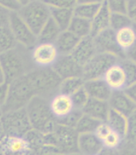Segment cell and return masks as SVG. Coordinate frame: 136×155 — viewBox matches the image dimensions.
Returning <instances> with one entry per match:
<instances>
[{
  "label": "cell",
  "mask_w": 136,
  "mask_h": 155,
  "mask_svg": "<svg viewBox=\"0 0 136 155\" xmlns=\"http://www.w3.org/2000/svg\"><path fill=\"white\" fill-rule=\"evenodd\" d=\"M26 110L32 129L44 134L52 132L58 123L51 114L49 100L46 98L35 96L28 103Z\"/></svg>",
  "instance_id": "obj_2"
},
{
  "label": "cell",
  "mask_w": 136,
  "mask_h": 155,
  "mask_svg": "<svg viewBox=\"0 0 136 155\" xmlns=\"http://www.w3.org/2000/svg\"><path fill=\"white\" fill-rule=\"evenodd\" d=\"M5 155H24L30 146L24 137L7 136L1 142Z\"/></svg>",
  "instance_id": "obj_21"
},
{
  "label": "cell",
  "mask_w": 136,
  "mask_h": 155,
  "mask_svg": "<svg viewBox=\"0 0 136 155\" xmlns=\"http://www.w3.org/2000/svg\"><path fill=\"white\" fill-rule=\"evenodd\" d=\"M106 0H78L77 3H92V4H103Z\"/></svg>",
  "instance_id": "obj_49"
},
{
  "label": "cell",
  "mask_w": 136,
  "mask_h": 155,
  "mask_svg": "<svg viewBox=\"0 0 136 155\" xmlns=\"http://www.w3.org/2000/svg\"><path fill=\"white\" fill-rule=\"evenodd\" d=\"M134 26H135L136 28V24H134ZM126 58L129 59V60L136 63V44H134V46L129 51H127L126 53Z\"/></svg>",
  "instance_id": "obj_47"
},
{
  "label": "cell",
  "mask_w": 136,
  "mask_h": 155,
  "mask_svg": "<svg viewBox=\"0 0 136 155\" xmlns=\"http://www.w3.org/2000/svg\"><path fill=\"white\" fill-rule=\"evenodd\" d=\"M62 31L51 17L38 35V42L55 43Z\"/></svg>",
  "instance_id": "obj_26"
},
{
  "label": "cell",
  "mask_w": 136,
  "mask_h": 155,
  "mask_svg": "<svg viewBox=\"0 0 136 155\" xmlns=\"http://www.w3.org/2000/svg\"><path fill=\"white\" fill-rule=\"evenodd\" d=\"M9 93V83L5 81L0 84V107L2 108L7 102Z\"/></svg>",
  "instance_id": "obj_44"
},
{
  "label": "cell",
  "mask_w": 136,
  "mask_h": 155,
  "mask_svg": "<svg viewBox=\"0 0 136 155\" xmlns=\"http://www.w3.org/2000/svg\"><path fill=\"white\" fill-rule=\"evenodd\" d=\"M27 77L35 96L49 100L59 92L62 80L52 68H35Z\"/></svg>",
  "instance_id": "obj_3"
},
{
  "label": "cell",
  "mask_w": 136,
  "mask_h": 155,
  "mask_svg": "<svg viewBox=\"0 0 136 155\" xmlns=\"http://www.w3.org/2000/svg\"><path fill=\"white\" fill-rule=\"evenodd\" d=\"M80 39L69 30L62 31L55 44L60 55H71Z\"/></svg>",
  "instance_id": "obj_23"
},
{
  "label": "cell",
  "mask_w": 136,
  "mask_h": 155,
  "mask_svg": "<svg viewBox=\"0 0 136 155\" xmlns=\"http://www.w3.org/2000/svg\"><path fill=\"white\" fill-rule=\"evenodd\" d=\"M6 137H7V134H6V131H5L2 121L0 120V143L4 140Z\"/></svg>",
  "instance_id": "obj_50"
},
{
  "label": "cell",
  "mask_w": 136,
  "mask_h": 155,
  "mask_svg": "<svg viewBox=\"0 0 136 155\" xmlns=\"http://www.w3.org/2000/svg\"><path fill=\"white\" fill-rule=\"evenodd\" d=\"M18 14L37 36L51 17V8L43 1H30L21 7Z\"/></svg>",
  "instance_id": "obj_6"
},
{
  "label": "cell",
  "mask_w": 136,
  "mask_h": 155,
  "mask_svg": "<svg viewBox=\"0 0 136 155\" xmlns=\"http://www.w3.org/2000/svg\"><path fill=\"white\" fill-rule=\"evenodd\" d=\"M67 30L79 39L88 37L90 36L91 33V22L83 18L74 16Z\"/></svg>",
  "instance_id": "obj_27"
},
{
  "label": "cell",
  "mask_w": 136,
  "mask_h": 155,
  "mask_svg": "<svg viewBox=\"0 0 136 155\" xmlns=\"http://www.w3.org/2000/svg\"><path fill=\"white\" fill-rule=\"evenodd\" d=\"M97 52L94 39L91 36H88L79 40L71 55L81 66L83 67Z\"/></svg>",
  "instance_id": "obj_15"
},
{
  "label": "cell",
  "mask_w": 136,
  "mask_h": 155,
  "mask_svg": "<svg viewBox=\"0 0 136 155\" xmlns=\"http://www.w3.org/2000/svg\"><path fill=\"white\" fill-rule=\"evenodd\" d=\"M100 155H119L117 150H112V149L103 148L101 153H99Z\"/></svg>",
  "instance_id": "obj_48"
},
{
  "label": "cell",
  "mask_w": 136,
  "mask_h": 155,
  "mask_svg": "<svg viewBox=\"0 0 136 155\" xmlns=\"http://www.w3.org/2000/svg\"><path fill=\"white\" fill-rule=\"evenodd\" d=\"M115 37L119 48L126 55L136 44V28L134 24L116 31Z\"/></svg>",
  "instance_id": "obj_22"
},
{
  "label": "cell",
  "mask_w": 136,
  "mask_h": 155,
  "mask_svg": "<svg viewBox=\"0 0 136 155\" xmlns=\"http://www.w3.org/2000/svg\"><path fill=\"white\" fill-rule=\"evenodd\" d=\"M96 155H100V154H96Z\"/></svg>",
  "instance_id": "obj_58"
},
{
  "label": "cell",
  "mask_w": 136,
  "mask_h": 155,
  "mask_svg": "<svg viewBox=\"0 0 136 155\" xmlns=\"http://www.w3.org/2000/svg\"><path fill=\"white\" fill-rule=\"evenodd\" d=\"M0 155H5L4 150H3V148H2L1 143H0Z\"/></svg>",
  "instance_id": "obj_54"
},
{
  "label": "cell",
  "mask_w": 136,
  "mask_h": 155,
  "mask_svg": "<svg viewBox=\"0 0 136 155\" xmlns=\"http://www.w3.org/2000/svg\"><path fill=\"white\" fill-rule=\"evenodd\" d=\"M43 2L50 7L74 9L77 5L78 0H44Z\"/></svg>",
  "instance_id": "obj_40"
},
{
  "label": "cell",
  "mask_w": 136,
  "mask_h": 155,
  "mask_svg": "<svg viewBox=\"0 0 136 155\" xmlns=\"http://www.w3.org/2000/svg\"><path fill=\"white\" fill-rule=\"evenodd\" d=\"M108 103L111 109L115 110L127 117L136 111V104L124 91L113 92Z\"/></svg>",
  "instance_id": "obj_16"
},
{
  "label": "cell",
  "mask_w": 136,
  "mask_h": 155,
  "mask_svg": "<svg viewBox=\"0 0 136 155\" xmlns=\"http://www.w3.org/2000/svg\"><path fill=\"white\" fill-rule=\"evenodd\" d=\"M85 84V81L82 77H69L63 79L60 84L59 92L67 95L72 96L76 93L78 89L83 88Z\"/></svg>",
  "instance_id": "obj_29"
},
{
  "label": "cell",
  "mask_w": 136,
  "mask_h": 155,
  "mask_svg": "<svg viewBox=\"0 0 136 155\" xmlns=\"http://www.w3.org/2000/svg\"><path fill=\"white\" fill-rule=\"evenodd\" d=\"M0 7L10 12H18L23 6L18 0H0Z\"/></svg>",
  "instance_id": "obj_42"
},
{
  "label": "cell",
  "mask_w": 136,
  "mask_h": 155,
  "mask_svg": "<svg viewBox=\"0 0 136 155\" xmlns=\"http://www.w3.org/2000/svg\"><path fill=\"white\" fill-rule=\"evenodd\" d=\"M50 109L57 121L67 117L74 110V105L71 96L59 92L49 99Z\"/></svg>",
  "instance_id": "obj_12"
},
{
  "label": "cell",
  "mask_w": 136,
  "mask_h": 155,
  "mask_svg": "<svg viewBox=\"0 0 136 155\" xmlns=\"http://www.w3.org/2000/svg\"><path fill=\"white\" fill-rule=\"evenodd\" d=\"M9 28L19 44L27 48H32L38 43L37 35L19 16L18 12H11Z\"/></svg>",
  "instance_id": "obj_10"
},
{
  "label": "cell",
  "mask_w": 136,
  "mask_h": 155,
  "mask_svg": "<svg viewBox=\"0 0 136 155\" xmlns=\"http://www.w3.org/2000/svg\"><path fill=\"white\" fill-rule=\"evenodd\" d=\"M98 52L112 54L119 59L126 58L124 52L119 48L116 41L115 31L109 28L93 37Z\"/></svg>",
  "instance_id": "obj_11"
},
{
  "label": "cell",
  "mask_w": 136,
  "mask_h": 155,
  "mask_svg": "<svg viewBox=\"0 0 136 155\" xmlns=\"http://www.w3.org/2000/svg\"><path fill=\"white\" fill-rule=\"evenodd\" d=\"M67 155H83V154L80 153H70V154H67Z\"/></svg>",
  "instance_id": "obj_55"
},
{
  "label": "cell",
  "mask_w": 136,
  "mask_h": 155,
  "mask_svg": "<svg viewBox=\"0 0 136 155\" xmlns=\"http://www.w3.org/2000/svg\"><path fill=\"white\" fill-rule=\"evenodd\" d=\"M118 56L112 54L97 52L83 66V78L85 81L102 79L111 66L119 61Z\"/></svg>",
  "instance_id": "obj_8"
},
{
  "label": "cell",
  "mask_w": 136,
  "mask_h": 155,
  "mask_svg": "<svg viewBox=\"0 0 136 155\" xmlns=\"http://www.w3.org/2000/svg\"><path fill=\"white\" fill-rule=\"evenodd\" d=\"M105 2L111 13L127 14V0H106Z\"/></svg>",
  "instance_id": "obj_38"
},
{
  "label": "cell",
  "mask_w": 136,
  "mask_h": 155,
  "mask_svg": "<svg viewBox=\"0 0 136 155\" xmlns=\"http://www.w3.org/2000/svg\"><path fill=\"white\" fill-rule=\"evenodd\" d=\"M110 110L111 108L108 101L95 98H90L83 109V114L95 118L99 121H106Z\"/></svg>",
  "instance_id": "obj_19"
},
{
  "label": "cell",
  "mask_w": 136,
  "mask_h": 155,
  "mask_svg": "<svg viewBox=\"0 0 136 155\" xmlns=\"http://www.w3.org/2000/svg\"><path fill=\"white\" fill-rule=\"evenodd\" d=\"M125 139L129 143L136 144V111L128 117V129Z\"/></svg>",
  "instance_id": "obj_39"
},
{
  "label": "cell",
  "mask_w": 136,
  "mask_h": 155,
  "mask_svg": "<svg viewBox=\"0 0 136 155\" xmlns=\"http://www.w3.org/2000/svg\"><path fill=\"white\" fill-rule=\"evenodd\" d=\"M35 93L27 75L9 83V93L7 102L2 107V113L26 108Z\"/></svg>",
  "instance_id": "obj_4"
},
{
  "label": "cell",
  "mask_w": 136,
  "mask_h": 155,
  "mask_svg": "<svg viewBox=\"0 0 136 155\" xmlns=\"http://www.w3.org/2000/svg\"><path fill=\"white\" fill-rule=\"evenodd\" d=\"M84 88L90 98L108 101L113 91L111 90L103 79H95L85 81Z\"/></svg>",
  "instance_id": "obj_18"
},
{
  "label": "cell",
  "mask_w": 136,
  "mask_h": 155,
  "mask_svg": "<svg viewBox=\"0 0 136 155\" xmlns=\"http://www.w3.org/2000/svg\"><path fill=\"white\" fill-rule=\"evenodd\" d=\"M83 110L78 109H74V110L72 113L68 115L67 117H66L65 118L62 119V120H59L58 123L59 124H62V125H64L66 126H68V127L74 128L75 129V126L78 124V120L81 118V117L83 116Z\"/></svg>",
  "instance_id": "obj_37"
},
{
  "label": "cell",
  "mask_w": 136,
  "mask_h": 155,
  "mask_svg": "<svg viewBox=\"0 0 136 155\" xmlns=\"http://www.w3.org/2000/svg\"><path fill=\"white\" fill-rule=\"evenodd\" d=\"M18 1H19V3H20L22 6H24V5H27V3H29L31 0H18Z\"/></svg>",
  "instance_id": "obj_53"
},
{
  "label": "cell",
  "mask_w": 136,
  "mask_h": 155,
  "mask_svg": "<svg viewBox=\"0 0 136 155\" xmlns=\"http://www.w3.org/2000/svg\"><path fill=\"white\" fill-rule=\"evenodd\" d=\"M100 122L101 121L98 120L97 119L83 114L75 126V130L78 133V134L94 133Z\"/></svg>",
  "instance_id": "obj_31"
},
{
  "label": "cell",
  "mask_w": 136,
  "mask_h": 155,
  "mask_svg": "<svg viewBox=\"0 0 136 155\" xmlns=\"http://www.w3.org/2000/svg\"><path fill=\"white\" fill-rule=\"evenodd\" d=\"M24 155H37V153H36V152H35V151L30 149V150H28L26 152Z\"/></svg>",
  "instance_id": "obj_52"
},
{
  "label": "cell",
  "mask_w": 136,
  "mask_h": 155,
  "mask_svg": "<svg viewBox=\"0 0 136 155\" xmlns=\"http://www.w3.org/2000/svg\"><path fill=\"white\" fill-rule=\"evenodd\" d=\"M24 137L27 141L30 150L36 152V153L43 146L46 145L45 134L34 129L30 130Z\"/></svg>",
  "instance_id": "obj_32"
},
{
  "label": "cell",
  "mask_w": 136,
  "mask_h": 155,
  "mask_svg": "<svg viewBox=\"0 0 136 155\" xmlns=\"http://www.w3.org/2000/svg\"><path fill=\"white\" fill-rule=\"evenodd\" d=\"M6 80H5V76L4 72H3V70H2V65H1V63H0V84L5 82Z\"/></svg>",
  "instance_id": "obj_51"
},
{
  "label": "cell",
  "mask_w": 136,
  "mask_h": 155,
  "mask_svg": "<svg viewBox=\"0 0 136 155\" xmlns=\"http://www.w3.org/2000/svg\"><path fill=\"white\" fill-rule=\"evenodd\" d=\"M124 92L131 99L132 101L136 104V82L127 86Z\"/></svg>",
  "instance_id": "obj_46"
},
{
  "label": "cell",
  "mask_w": 136,
  "mask_h": 155,
  "mask_svg": "<svg viewBox=\"0 0 136 155\" xmlns=\"http://www.w3.org/2000/svg\"><path fill=\"white\" fill-rule=\"evenodd\" d=\"M103 148V141L94 133L78 135V152L83 155L99 154Z\"/></svg>",
  "instance_id": "obj_17"
},
{
  "label": "cell",
  "mask_w": 136,
  "mask_h": 155,
  "mask_svg": "<svg viewBox=\"0 0 136 155\" xmlns=\"http://www.w3.org/2000/svg\"><path fill=\"white\" fill-rule=\"evenodd\" d=\"M112 130H113L111 129L110 125L106 121H101L97 126V128L95 129L94 134L97 136L98 138H99L103 141Z\"/></svg>",
  "instance_id": "obj_41"
},
{
  "label": "cell",
  "mask_w": 136,
  "mask_h": 155,
  "mask_svg": "<svg viewBox=\"0 0 136 155\" xmlns=\"http://www.w3.org/2000/svg\"><path fill=\"white\" fill-rule=\"evenodd\" d=\"M124 137H122L119 134L112 130L106 138L103 141L104 148L112 149V150H117L123 142Z\"/></svg>",
  "instance_id": "obj_35"
},
{
  "label": "cell",
  "mask_w": 136,
  "mask_h": 155,
  "mask_svg": "<svg viewBox=\"0 0 136 155\" xmlns=\"http://www.w3.org/2000/svg\"><path fill=\"white\" fill-rule=\"evenodd\" d=\"M111 12L109 10L106 2L101 5L99 12L91 22V33L90 36L95 37V35L101 33L102 31L111 28Z\"/></svg>",
  "instance_id": "obj_20"
},
{
  "label": "cell",
  "mask_w": 136,
  "mask_h": 155,
  "mask_svg": "<svg viewBox=\"0 0 136 155\" xmlns=\"http://www.w3.org/2000/svg\"><path fill=\"white\" fill-rule=\"evenodd\" d=\"M103 79L113 92L124 91L128 86L127 74L120 61L109 68Z\"/></svg>",
  "instance_id": "obj_14"
},
{
  "label": "cell",
  "mask_w": 136,
  "mask_h": 155,
  "mask_svg": "<svg viewBox=\"0 0 136 155\" xmlns=\"http://www.w3.org/2000/svg\"><path fill=\"white\" fill-rule=\"evenodd\" d=\"M111 129L119 134L122 137H126L128 129V117L119 112L111 109L106 119Z\"/></svg>",
  "instance_id": "obj_24"
},
{
  "label": "cell",
  "mask_w": 136,
  "mask_h": 155,
  "mask_svg": "<svg viewBox=\"0 0 136 155\" xmlns=\"http://www.w3.org/2000/svg\"><path fill=\"white\" fill-rule=\"evenodd\" d=\"M30 49L18 44L13 49L0 55V63L7 83L28 74L36 68L31 60Z\"/></svg>",
  "instance_id": "obj_1"
},
{
  "label": "cell",
  "mask_w": 136,
  "mask_h": 155,
  "mask_svg": "<svg viewBox=\"0 0 136 155\" xmlns=\"http://www.w3.org/2000/svg\"><path fill=\"white\" fill-rule=\"evenodd\" d=\"M7 136L25 137L32 126L26 108L2 113L0 117Z\"/></svg>",
  "instance_id": "obj_7"
},
{
  "label": "cell",
  "mask_w": 136,
  "mask_h": 155,
  "mask_svg": "<svg viewBox=\"0 0 136 155\" xmlns=\"http://www.w3.org/2000/svg\"><path fill=\"white\" fill-rule=\"evenodd\" d=\"M134 23L131 20L127 14L122 13H111V28L115 31L125 27L133 25Z\"/></svg>",
  "instance_id": "obj_33"
},
{
  "label": "cell",
  "mask_w": 136,
  "mask_h": 155,
  "mask_svg": "<svg viewBox=\"0 0 136 155\" xmlns=\"http://www.w3.org/2000/svg\"><path fill=\"white\" fill-rule=\"evenodd\" d=\"M37 155H66L51 145H45L37 152Z\"/></svg>",
  "instance_id": "obj_43"
},
{
  "label": "cell",
  "mask_w": 136,
  "mask_h": 155,
  "mask_svg": "<svg viewBox=\"0 0 136 155\" xmlns=\"http://www.w3.org/2000/svg\"><path fill=\"white\" fill-rule=\"evenodd\" d=\"M51 8V15L56 24L62 31L68 29L72 19L74 18V9L71 8Z\"/></svg>",
  "instance_id": "obj_25"
},
{
  "label": "cell",
  "mask_w": 136,
  "mask_h": 155,
  "mask_svg": "<svg viewBox=\"0 0 136 155\" xmlns=\"http://www.w3.org/2000/svg\"><path fill=\"white\" fill-rule=\"evenodd\" d=\"M52 68L62 80L69 77H83V67L72 57L71 55H60Z\"/></svg>",
  "instance_id": "obj_13"
},
{
  "label": "cell",
  "mask_w": 136,
  "mask_h": 155,
  "mask_svg": "<svg viewBox=\"0 0 136 155\" xmlns=\"http://www.w3.org/2000/svg\"><path fill=\"white\" fill-rule=\"evenodd\" d=\"M31 1H44V0H31Z\"/></svg>",
  "instance_id": "obj_57"
},
{
  "label": "cell",
  "mask_w": 136,
  "mask_h": 155,
  "mask_svg": "<svg viewBox=\"0 0 136 155\" xmlns=\"http://www.w3.org/2000/svg\"><path fill=\"white\" fill-rule=\"evenodd\" d=\"M127 15L134 24H136V0H127Z\"/></svg>",
  "instance_id": "obj_45"
},
{
  "label": "cell",
  "mask_w": 136,
  "mask_h": 155,
  "mask_svg": "<svg viewBox=\"0 0 136 155\" xmlns=\"http://www.w3.org/2000/svg\"><path fill=\"white\" fill-rule=\"evenodd\" d=\"M78 135V133L74 128L57 123L52 132L45 134L46 145L55 146L66 155L79 153Z\"/></svg>",
  "instance_id": "obj_5"
},
{
  "label": "cell",
  "mask_w": 136,
  "mask_h": 155,
  "mask_svg": "<svg viewBox=\"0 0 136 155\" xmlns=\"http://www.w3.org/2000/svg\"><path fill=\"white\" fill-rule=\"evenodd\" d=\"M124 68L128 80V85L136 82V63L127 58L121 59L119 60Z\"/></svg>",
  "instance_id": "obj_36"
},
{
  "label": "cell",
  "mask_w": 136,
  "mask_h": 155,
  "mask_svg": "<svg viewBox=\"0 0 136 155\" xmlns=\"http://www.w3.org/2000/svg\"><path fill=\"white\" fill-rule=\"evenodd\" d=\"M2 108L0 107V117H1V116H2Z\"/></svg>",
  "instance_id": "obj_56"
},
{
  "label": "cell",
  "mask_w": 136,
  "mask_h": 155,
  "mask_svg": "<svg viewBox=\"0 0 136 155\" xmlns=\"http://www.w3.org/2000/svg\"><path fill=\"white\" fill-rule=\"evenodd\" d=\"M17 44L18 43L9 26L0 28V55L13 49Z\"/></svg>",
  "instance_id": "obj_28"
},
{
  "label": "cell",
  "mask_w": 136,
  "mask_h": 155,
  "mask_svg": "<svg viewBox=\"0 0 136 155\" xmlns=\"http://www.w3.org/2000/svg\"><path fill=\"white\" fill-rule=\"evenodd\" d=\"M60 54L55 43L38 42L30 49V56L36 68H52Z\"/></svg>",
  "instance_id": "obj_9"
},
{
  "label": "cell",
  "mask_w": 136,
  "mask_h": 155,
  "mask_svg": "<svg viewBox=\"0 0 136 155\" xmlns=\"http://www.w3.org/2000/svg\"><path fill=\"white\" fill-rule=\"evenodd\" d=\"M102 4L92 3H77L74 7V16L91 21L99 12Z\"/></svg>",
  "instance_id": "obj_30"
},
{
  "label": "cell",
  "mask_w": 136,
  "mask_h": 155,
  "mask_svg": "<svg viewBox=\"0 0 136 155\" xmlns=\"http://www.w3.org/2000/svg\"><path fill=\"white\" fill-rule=\"evenodd\" d=\"M74 103V108L78 109L83 110V109L85 107L87 103L88 102L90 97L88 94V93L86 90V88L83 86V88L78 89L76 93H74L72 96H71Z\"/></svg>",
  "instance_id": "obj_34"
}]
</instances>
